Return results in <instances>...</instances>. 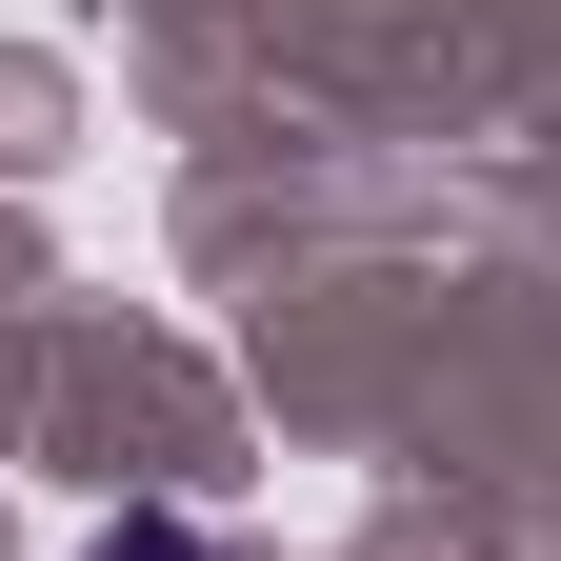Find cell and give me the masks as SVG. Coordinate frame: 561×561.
Returning <instances> with one entry per match:
<instances>
[{"label":"cell","instance_id":"obj_1","mask_svg":"<svg viewBox=\"0 0 561 561\" xmlns=\"http://www.w3.org/2000/svg\"><path fill=\"white\" fill-rule=\"evenodd\" d=\"M81 561H241V541H221V522H101Z\"/></svg>","mask_w":561,"mask_h":561}]
</instances>
